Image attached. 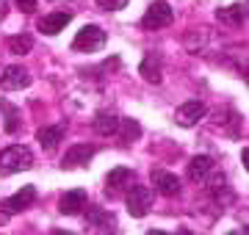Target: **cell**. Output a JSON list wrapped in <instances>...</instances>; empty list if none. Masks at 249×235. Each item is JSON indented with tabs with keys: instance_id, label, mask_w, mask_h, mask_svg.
<instances>
[{
	"instance_id": "obj_1",
	"label": "cell",
	"mask_w": 249,
	"mask_h": 235,
	"mask_svg": "<svg viewBox=\"0 0 249 235\" xmlns=\"http://www.w3.org/2000/svg\"><path fill=\"white\" fill-rule=\"evenodd\" d=\"M34 166V155L28 147H6L3 152H0V174H14V172H25Z\"/></svg>"
},
{
	"instance_id": "obj_2",
	"label": "cell",
	"mask_w": 249,
	"mask_h": 235,
	"mask_svg": "<svg viewBox=\"0 0 249 235\" xmlns=\"http://www.w3.org/2000/svg\"><path fill=\"white\" fill-rule=\"evenodd\" d=\"M106 45V31L100 25H86L78 31V36L72 39V47L75 50H83V53H94Z\"/></svg>"
},
{
	"instance_id": "obj_3",
	"label": "cell",
	"mask_w": 249,
	"mask_h": 235,
	"mask_svg": "<svg viewBox=\"0 0 249 235\" xmlns=\"http://www.w3.org/2000/svg\"><path fill=\"white\" fill-rule=\"evenodd\" d=\"M172 17H175V11H172L169 3H166V0H155L150 9H147V14L142 17V25L147 28V31H158V28L169 25Z\"/></svg>"
},
{
	"instance_id": "obj_4",
	"label": "cell",
	"mask_w": 249,
	"mask_h": 235,
	"mask_svg": "<svg viewBox=\"0 0 249 235\" xmlns=\"http://www.w3.org/2000/svg\"><path fill=\"white\" fill-rule=\"evenodd\" d=\"M150 208H152V191L147 185H133L127 191V210H130V216L142 218L150 213Z\"/></svg>"
},
{
	"instance_id": "obj_5",
	"label": "cell",
	"mask_w": 249,
	"mask_h": 235,
	"mask_svg": "<svg viewBox=\"0 0 249 235\" xmlns=\"http://www.w3.org/2000/svg\"><path fill=\"white\" fill-rule=\"evenodd\" d=\"M202 117H205V105L199 102V100H188V102H183V105L178 108L175 122H178L180 127H194Z\"/></svg>"
},
{
	"instance_id": "obj_6",
	"label": "cell",
	"mask_w": 249,
	"mask_h": 235,
	"mask_svg": "<svg viewBox=\"0 0 249 235\" xmlns=\"http://www.w3.org/2000/svg\"><path fill=\"white\" fill-rule=\"evenodd\" d=\"M86 202H89L86 191L83 188H72V191H67V194L58 199V210H61L64 216H75V213H80V210L86 208Z\"/></svg>"
},
{
	"instance_id": "obj_7",
	"label": "cell",
	"mask_w": 249,
	"mask_h": 235,
	"mask_svg": "<svg viewBox=\"0 0 249 235\" xmlns=\"http://www.w3.org/2000/svg\"><path fill=\"white\" fill-rule=\"evenodd\" d=\"M94 152H97V150H94L91 144H75V147L67 150L61 166L64 169H78V166H83V163H89L91 158H94Z\"/></svg>"
},
{
	"instance_id": "obj_8",
	"label": "cell",
	"mask_w": 249,
	"mask_h": 235,
	"mask_svg": "<svg viewBox=\"0 0 249 235\" xmlns=\"http://www.w3.org/2000/svg\"><path fill=\"white\" fill-rule=\"evenodd\" d=\"M31 83V75H28L25 67H6V72L0 78V86L6 91H17V89H25Z\"/></svg>"
},
{
	"instance_id": "obj_9",
	"label": "cell",
	"mask_w": 249,
	"mask_h": 235,
	"mask_svg": "<svg viewBox=\"0 0 249 235\" xmlns=\"http://www.w3.org/2000/svg\"><path fill=\"white\" fill-rule=\"evenodd\" d=\"M72 14H67V11H53V14H45V17L39 19V31L42 34H47V36H55V34H61L64 28L70 25Z\"/></svg>"
},
{
	"instance_id": "obj_10",
	"label": "cell",
	"mask_w": 249,
	"mask_h": 235,
	"mask_svg": "<svg viewBox=\"0 0 249 235\" xmlns=\"http://www.w3.org/2000/svg\"><path fill=\"white\" fill-rule=\"evenodd\" d=\"M152 185H155L158 194H163V197H178L180 194V180L172 172H163V169H155V172H152Z\"/></svg>"
},
{
	"instance_id": "obj_11",
	"label": "cell",
	"mask_w": 249,
	"mask_h": 235,
	"mask_svg": "<svg viewBox=\"0 0 249 235\" xmlns=\"http://www.w3.org/2000/svg\"><path fill=\"white\" fill-rule=\"evenodd\" d=\"M34 202H36V188H34V185H22L14 197L6 199V205H3V208L9 210V213H19V210L31 208Z\"/></svg>"
},
{
	"instance_id": "obj_12",
	"label": "cell",
	"mask_w": 249,
	"mask_h": 235,
	"mask_svg": "<svg viewBox=\"0 0 249 235\" xmlns=\"http://www.w3.org/2000/svg\"><path fill=\"white\" fill-rule=\"evenodd\" d=\"M211 169H213V161L208 158V155H196V158H191V163H188V177L194 183H202L208 174H211Z\"/></svg>"
},
{
	"instance_id": "obj_13",
	"label": "cell",
	"mask_w": 249,
	"mask_h": 235,
	"mask_svg": "<svg viewBox=\"0 0 249 235\" xmlns=\"http://www.w3.org/2000/svg\"><path fill=\"white\" fill-rule=\"evenodd\" d=\"M130 180H133V172H130V169H124V166H116V169H111L108 177H106V191L116 194V191L124 188Z\"/></svg>"
},
{
	"instance_id": "obj_14",
	"label": "cell",
	"mask_w": 249,
	"mask_h": 235,
	"mask_svg": "<svg viewBox=\"0 0 249 235\" xmlns=\"http://www.w3.org/2000/svg\"><path fill=\"white\" fill-rule=\"evenodd\" d=\"M94 130H97L100 136H114L116 130H119V119H116V114H111V111H100L97 117H94Z\"/></svg>"
},
{
	"instance_id": "obj_15",
	"label": "cell",
	"mask_w": 249,
	"mask_h": 235,
	"mask_svg": "<svg viewBox=\"0 0 249 235\" xmlns=\"http://www.w3.org/2000/svg\"><path fill=\"white\" fill-rule=\"evenodd\" d=\"M61 138H64V127H61V125H53V127H42V130L36 133V141H39V144L45 147L47 152H50V150H55V147H58V141H61Z\"/></svg>"
},
{
	"instance_id": "obj_16",
	"label": "cell",
	"mask_w": 249,
	"mask_h": 235,
	"mask_svg": "<svg viewBox=\"0 0 249 235\" xmlns=\"http://www.w3.org/2000/svg\"><path fill=\"white\" fill-rule=\"evenodd\" d=\"M219 19H224V22H230V25H244L247 22V6H241V3H235V6H227V9H219V14H216Z\"/></svg>"
},
{
	"instance_id": "obj_17",
	"label": "cell",
	"mask_w": 249,
	"mask_h": 235,
	"mask_svg": "<svg viewBox=\"0 0 249 235\" xmlns=\"http://www.w3.org/2000/svg\"><path fill=\"white\" fill-rule=\"evenodd\" d=\"M142 75H144V81H150V83H160V58L158 55H147L142 61Z\"/></svg>"
},
{
	"instance_id": "obj_18",
	"label": "cell",
	"mask_w": 249,
	"mask_h": 235,
	"mask_svg": "<svg viewBox=\"0 0 249 235\" xmlns=\"http://www.w3.org/2000/svg\"><path fill=\"white\" fill-rule=\"evenodd\" d=\"M6 47H9V53H14V55H25V53H31V47H34V39L31 36H11L9 42H6Z\"/></svg>"
},
{
	"instance_id": "obj_19",
	"label": "cell",
	"mask_w": 249,
	"mask_h": 235,
	"mask_svg": "<svg viewBox=\"0 0 249 235\" xmlns=\"http://www.w3.org/2000/svg\"><path fill=\"white\" fill-rule=\"evenodd\" d=\"M86 221H89V227H91V230H100V227L111 224L114 218L108 216V213H103L100 208H89V216H86Z\"/></svg>"
},
{
	"instance_id": "obj_20",
	"label": "cell",
	"mask_w": 249,
	"mask_h": 235,
	"mask_svg": "<svg viewBox=\"0 0 249 235\" xmlns=\"http://www.w3.org/2000/svg\"><path fill=\"white\" fill-rule=\"evenodd\" d=\"M0 108L6 111V133H17V127H19V122H17V108H14L11 102H0Z\"/></svg>"
},
{
	"instance_id": "obj_21",
	"label": "cell",
	"mask_w": 249,
	"mask_h": 235,
	"mask_svg": "<svg viewBox=\"0 0 249 235\" xmlns=\"http://www.w3.org/2000/svg\"><path fill=\"white\" fill-rule=\"evenodd\" d=\"M119 125H122V138L124 141H133V138L142 136V127H139V122H133V119H119Z\"/></svg>"
},
{
	"instance_id": "obj_22",
	"label": "cell",
	"mask_w": 249,
	"mask_h": 235,
	"mask_svg": "<svg viewBox=\"0 0 249 235\" xmlns=\"http://www.w3.org/2000/svg\"><path fill=\"white\" fill-rule=\"evenodd\" d=\"M97 6H103V9H108V11H119V9L127 6V0H97Z\"/></svg>"
},
{
	"instance_id": "obj_23",
	"label": "cell",
	"mask_w": 249,
	"mask_h": 235,
	"mask_svg": "<svg viewBox=\"0 0 249 235\" xmlns=\"http://www.w3.org/2000/svg\"><path fill=\"white\" fill-rule=\"evenodd\" d=\"M14 3H17V9L25 11V14H31V11L36 9V0H14Z\"/></svg>"
},
{
	"instance_id": "obj_24",
	"label": "cell",
	"mask_w": 249,
	"mask_h": 235,
	"mask_svg": "<svg viewBox=\"0 0 249 235\" xmlns=\"http://www.w3.org/2000/svg\"><path fill=\"white\" fill-rule=\"evenodd\" d=\"M147 235H169V233H166V230H150Z\"/></svg>"
},
{
	"instance_id": "obj_25",
	"label": "cell",
	"mask_w": 249,
	"mask_h": 235,
	"mask_svg": "<svg viewBox=\"0 0 249 235\" xmlns=\"http://www.w3.org/2000/svg\"><path fill=\"white\" fill-rule=\"evenodd\" d=\"M227 235H244V233H238V230H230V233H227Z\"/></svg>"
},
{
	"instance_id": "obj_26",
	"label": "cell",
	"mask_w": 249,
	"mask_h": 235,
	"mask_svg": "<svg viewBox=\"0 0 249 235\" xmlns=\"http://www.w3.org/2000/svg\"><path fill=\"white\" fill-rule=\"evenodd\" d=\"M53 235H72V233H61V230H55V233Z\"/></svg>"
}]
</instances>
